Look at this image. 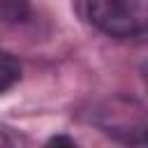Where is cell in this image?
I'll list each match as a JSON object with an SVG mask.
<instances>
[{
	"mask_svg": "<svg viewBox=\"0 0 148 148\" xmlns=\"http://www.w3.org/2000/svg\"><path fill=\"white\" fill-rule=\"evenodd\" d=\"M88 18L109 37H141L148 28V0H88Z\"/></svg>",
	"mask_w": 148,
	"mask_h": 148,
	"instance_id": "1",
	"label": "cell"
},
{
	"mask_svg": "<svg viewBox=\"0 0 148 148\" xmlns=\"http://www.w3.org/2000/svg\"><path fill=\"white\" fill-rule=\"evenodd\" d=\"M18 79H21V65L9 53L0 51V92H5L7 88H12Z\"/></svg>",
	"mask_w": 148,
	"mask_h": 148,
	"instance_id": "2",
	"label": "cell"
},
{
	"mask_svg": "<svg viewBox=\"0 0 148 148\" xmlns=\"http://www.w3.org/2000/svg\"><path fill=\"white\" fill-rule=\"evenodd\" d=\"M28 14H30L28 0H0V21L18 23V21H25Z\"/></svg>",
	"mask_w": 148,
	"mask_h": 148,
	"instance_id": "3",
	"label": "cell"
},
{
	"mask_svg": "<svg viewBox=\"0 0 148 148\" xmlns=\"http://www.w3.org/2000/svg\"><path fill=\"white\" fill-rule=\"evenodd\" d=\"M46 148H79L69 136H65V134H58V136H53V139H49V143H46Z\"/></svg>",
	"mask_w": 148,
	"mask_h": 148,
	"instance_id": "4",
	"label": "cell"
},
{
	"mask_svg": "<svg viewBox=\"0 0 148 148\" xmlns=\"http://www.w3.org/2000/svg\"><path fill=\"white\" fill-rule=\"evenodd\" d=\"M0 148H14V146L9 143V139H7L5 134H0Z\"/></svg>",
	"mask_w": 148,
	"mask_h": 148,
	"instance_id": "5",
	"label": "cell"
}]
</instances>
